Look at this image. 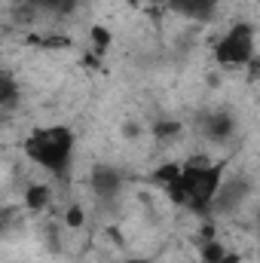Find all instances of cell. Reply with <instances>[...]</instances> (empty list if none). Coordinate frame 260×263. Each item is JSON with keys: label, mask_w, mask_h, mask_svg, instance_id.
<instances>
[{"label": "cell", "mask_w": 260, "mask_h": 263, "mask_svg": "<svg viewBox=\"0 0 260 263\" xmlns=\"http://www.w3.org/2000/svg\"><path fill=\"white\" fill-rule=\"evenodd\" d=\"M227 162H184L178 178L165 184V193L175 205H187L190 211H208L224 184Z\"/></svg>", "instance_id": "obj_1"}, {"label": "cell", "mask_w": 260, "mask_h": 263, "mask_svg": "<svg viewBox=\"0 0 260 263\" xmlns=\"http://www.w3.org/2000/svg\"><path fill=\"white\" fill-rule=\"evenodd\" d=\"M73 132L67 126H43L34 129L25 138V156L46 168L49 175H67L70 159H73Z\"/></svg>", "instance_id": "obj_2"}, {"label": "cell", "mask_w": 260, "mask_h": 263, "mask_svg": "<svg viewBox=\"0 0 260 263\" xmlns=\"http://www.w3.org/2000/svg\"><path fill=\"white\" fill-rule=\"evenodd\" d=\"M214 59L224 67H245L254 62V28L248 22L233 25L217 43H214Z\"/></svg>", "instance_id": "obj_3"}, {"label": "cell", "mask_w": 260, "mask_h": 263, "mask_svg": "<svg viewBox=\"0 0 260 263\" xmlns=\"http://www.w3.org/2000/svg\"><path fill=\"white\" fill-rule=\"evenodd\" d=\"M89 187H92L95 196H101V199L117 196L123 190V172L114 168V165H95L92 175H89Z\"/></svg>", "instance_id": "obj_4"}, {"label": "cell", "mask_w": 260, "mask_h": 263, "mask_svg": "<svg viewBox=\"0 0 260 263\" xmlns=\"http://www.w3.org/2000/svg\"><path fill=\"white\" fill-rule=\"evenodd\" d=\"M169 9L181 18H190V22H211L220 0H165Z\"/></svg>", "instance_id": "obj_5"}, {"label": "cell", "mask_w": 260, "mask_h": 263, "mask_svg": "<svg viewBox=\"0 0 260 263\" xmlns=\"http://www.w3.org/2000/svg\"><path fill=\"white\" fill-rule=\"evenodd\" d=\"M233 132H236V120L227 110H211L202 117V135L211 141H227V138H233Z\"/></svg>", "instance_id": "obj_6"}, {"label": "cell", "mask_w": 260, "mask_h": 263, "mask_svg": "<svg viewBox=\"0 0 260 263\" xmlns=\"http://www.w3.org/2000/svg\"><path fill=\"white\" fill-rule=\"evenodd\" d=\"M12 104H18V83L12 73L0 70V110H9Z\"/></svg>", "instance_id": "obj_7"}, {"label": "cell", "mask_w": 260, "mask_h": 263, "mask_svg": "<svg viewBox=\"0 0 260 263\" xmlns=\"http://www.w3.org/2000/svg\"><path fill=\"white\" fill-rule=\"evenodd\" d=\"M25 205L34 208V211L46 208V205H49V187H46V184H34V187H28V193H25Z\"/></svg>", "instance_id": "obj_8"}, {"label": "cell", "mask_w": 260, "mask_h": 263, "mask_svg": "<svg viewBox=\"0 0 260 263\" xmlns=\"http://www.w3.org/2000/svg\"><path fill=\"white\" fill-rule=\"evenodd\" d=\"M224 257H227V248L217 239H205V245H202V263H224Z\"/></svg>", "instance_id": "obj_9"}, {"label": "cell", "mask_w": 260, "mask_h": 263, "mask_svg": "<svg viewBox=\"0 0 260 263\" xmlns=\"http://www.w3.org/2000/svg\"><path fill=\"white\" fill-rule=\"evenodd\" d=\"M178 172H181V165H178V162H169V165H162V168L153 172V181H156L159 187H165V184H172V181L178 178Z\"/></svg>", "instance_id": "obj_10"}, {"label": "cell", "mask_w": 260, "mask_h": 263, "mask_svg": "<svg viewBox=\"0 0 260 263\" xmlns=\"http://www.w3.org/2000/svg\"><path fill=\"white\" fill-rule=\"evenodd\" d=\"M153 135H156L159 141H172V138L181 135V123H156V126H153Z\"/></svg>", "instance_id": "obj_11"}, {"label": "cell", "mask_w": 260, "mask_h": 263, "mask_svg": "<svg viewBox=\"0 0 260 263\" xmlns=\"http://www.w3.org/2000/svg\"><path fill=\"white\" fill-rule=\"evenodd\" d=\"M92 43H95V49L98 52H107V46H110V31L107 28H92Z\"/></svg>", "instance_id": "obj_12"}, {"label": "cell", "mask_w": 260, "mask_h": 263, "mask_svg": "<svg viewBox=\"0 0 260 263\" xmlns=\"http://www.w3.org/2000/svg\"><path fill=\"white\" fill-rule=\"evenodd\" d=\"M65 223L70 227V230H80V227H83V208H67Z\"/></svg>", "instance_id": "obj_13"}, {"label": "cell", "mask_w": 260, "mask_h": 263, "mask_svg": "<svg viewBox=\"0 0 260 263\" xmlns=\"http://www.w3.org/2000/svg\"><path fill=\"white\" fill-rule=\"evenodd\" d=\"M123 263H153V260H147V257H129V260H123Z\"/></svg>", "instance_id": "obj_14"}, {"label": "cell", "mask_w": 260, "mask_h": 263, "mask_svg": "<svg viewBox=\"0 0 260 263\" xmlns=\"http://www.w3.org/2000/svg\"><path fill=\"white\" fill-rule=\"evenodd\" d=\"M70 3H77V0H70Z\"/></svg>", "instance_id": "obj_15"}]
</instances>
